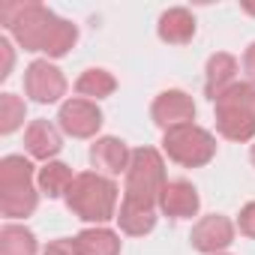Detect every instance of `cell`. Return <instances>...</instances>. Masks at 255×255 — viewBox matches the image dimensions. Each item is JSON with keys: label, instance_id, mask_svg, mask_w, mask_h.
<instances>
[{"label": "cell", "instance_id": "cell-27", "mask_svg": "<svg viewBox=\"0 0 255 255\" xmlns=\"http://www.w3.org/2000/svg\"><path fill=\"white\" fill-rule=\"evenodd\" d=\"M219 255H225V252H219Z\"/></svg>", "mask_w": 255, "mask_h": 255}, {"label": "cell", "instance_id": "cell-2", "mask_svg": "<svg viewBox=\"0 0 255 255\" xmlns=\"http://www.w3.org/2000/svg\"><path fill=\"white\" fill-rule=\"evenodd\" d=\"M0 24L12 33V39L24 51L48 54L54 60L66 57L78 42V27L72 21L33 0H6L0 6Z\"/></svg>", "mask_w": 255, "mask_h": 255}, {"label": "cell", "instance_id": "cell-3", "mask_svg": "<svg viewBox=\"0 0 255 255\" xmlns=\"http://www.w3.org/2000/svg\"><path fill=\"white\" fill-rule=\"evenodd\" d=\"M117 183L99 171H81L75 174L69 192H66V207L72 210V216H78L81 222H93L102 225L108 219H117Z\"/></svg>", "mask_w": 255, "mask_h": 255}, {"label": "cell", "instance_id": "cell-9", "mask_svg": "<svg viewBox=\"0 0 255 255\" xmlns=\"http://www.w3.org/2000/svg\"><path fill=\"white\" fill-rule=\"evenodd\" d=\"M189 243H192V249H198L204 255H219L222 249H228L234 243V222L228 216H222V213L201 216L192 225Z\"/></svg>", "mask_w": 255, "mask_h": 255}, {"label": "cell", "instance_id": "cell-4", "mask_svg": "<svg viewBox=\"0 0 255 255\" xmlns=\"http://www.w3.org/2000/svg\"><path fill=\"white\" fill-rule=\"evenodd\" d=\"M39 204L33 162L12 153L0 159V213L6 219H27Z\"/></svg>", "mask_w": 255, "mask_h": 255}, {"label": "cell", "instance_id": "cell-14", "mask_svg": "<svg viewBox=\"0 0 255 255\" xmlns=\"http://www.w3.org/2000/svg\"><path fill=\"white\" fill-rule=\"evenodd\" d=\"M237 57L228 54V51H216L207 57V66H204V96L213 102L219 93H225L231 84H237Z\"/></svg>", "mask_w": 255, "mask_h": 255}, {"label": "cell", "instance_id": "cell-7", "mask_svg": "<svg viewBox=\"0 0 255 255\" xmlns=\"http://www.w3.org/2000/svg\"><path fill=\"white\" fill-rule=\"evenodd\" d=\"M102 120L105 117H102L99 105L90 99H81V96L66 99L57 111V126L69 138H93L102 129Z\"/></svg>", "mask_w": 255, "mask_h": 255}, {"label": "cell", "instance_id": "cell-8", "mask_svg": "<svg viewBox=\"0 0 255 255\" xmlns=\"http://www.w3.org/2000/svg\"><path fill=\"white\" fill-rule=\"evenodd\" d=\"M24 93L39 105L60 102V96H66V75L51 60H33L24 69Z\"/></svg>", "mask_w": 255, "mask_h": 255}, {"label": "cell", "instance_id": "cell-19", "mask_svg": "<svg viewBox=\"0 0 255 255\" xmlns=\"http://www.w3.org/2000/svg\"><path fill=\"white\" fill-rule=\"evenodd\" d=\"M36 252H39V243L27 225L6 222L0 228V255H36Z\"/></svg>", "mask_w": 255, "mask_h": 255}, {"label": "cell", "instance_id": "cell-6", "mask_svg": "<svg viewBox=\"0 0 255 255\" xmlns=\"http://www.w3.org/2000/svg\"><path fill=\"white\" fill-rule=\"evenodd\" d=\"M162 150L183 168H201L216 156V138L198 123H183L162 132Z\"/></svg>", "mask_w": 255, "mask_h": 255}, {"label": "cell", "instance_id": "cell-13", "mask_svg": "<svg viewBox=\"0 0 255 255\" xmlns=\"http://www.w3.org/2000/svg\"><path fill=\"white\" fill-rule=\"evenodd\" d=\"M24 150H27L33 159L51 162V159L63 150L60 126H54L51 120H33L27 129H24Z\"/></svg>", "mask_w": 255, "mask_h": 255}, {"label": "cell", "instance_id": "cell-25", "mask_svg": "<svg viewBox=\"0 0 255 255\" xmlns=\"http://www.w3.org/2000/svg\"><path fill=\"white\" fill-rule=\"evenodd\" d=\"M243 12H249V15H255V3H243Z\"/></svg>", "mask_w": 255, "mask_h": 255}, {"label": "cell", "instance_id": "cell-15", "mask_svg": "<svg viewBox=\"0 0 255 255\" xmlns=\"http://www.w3.org/2000/svg\"><path fill=\"white\" fill-rule=\"evenodd\" d=\"M156 33H159V39L168 42V45H186V42H192V36H195V18H192V12L183 9V6L165 9V12L159 15Z\"/></svg>", "mask_w": 255, "mask_h": 255}, {"label": "cell", "instance_id": "cell-21", "mask_svg": "<svg viewBox=\"0 0 255 255\" xmlns=\"http://www.w3.org/2000/svg\"><path fill=\"white\" fill-rule=\"evenodd\" d=\"M237 231L249 240H255V201L243 204L240 207V216H237Z\"/></svg>", "mask_w": 255, "mask_h": 255}, {"label": "cell", "instance_id": "cell-22", "mask_svg": "<svg viewBox=\"0 0 255 255\" xmlns=\"http://www.w3.org/2000/svg\"><path fill=\"white\" fill-rule=\"evenodd\" d=\"M0 57H3V66H0V78H9L12 63H15V51H12L9 39H0Z\"/></svg>", "mask_w": 255, "mask_h": 255}, {"label": "cell", "instance_id": "cell-16", "mask_svg": "<svg viewBox=\"0 0 255 255\" xmlns=\"http://www.w3.org/2000/svg\"><path fill=\"white\" fill-rule=\"evenodd\" d=\"M75 255H120V234L105 228V225H93L84 228L72 237Z\"/></svg>", "mask_w": 255, "mask_h": 255}, {"label": "cell", "instance_id": "cell-26", "mask_svg": "<svg viewBox=\"0 0 255 255\" xmlns=\"http://www.w3.org/2000/svg\"><path fill=\"white\" fill-rule=\"evenodd\" d=\"M249 159H252V165H255V144H252V150H249Z\"/></svg>", "mask_w": 255, "mask_h": 255}, {"label": "cell", "instance_id": "cell-1", "mask_svg": "<svg viewBox=\"0 0 255 255\" xmlns=\"http://www.w3.org/2000/svg\"><path fill=\"white\" fill-rule=\"evenodd\" d=\"M165 162L156 147H135L126 168V189L117 210V225L129 237H144L156 228L159 192L165 186Z\"/></svg>", "mask_w": 255, "mask_h": 255}, {"label": "cell", "instance_id": "cell-12", "mask_svg": "<svg viewBox=\"0 0 255 255\" xmlns=\"http://www.w3.org/2000/svg\"><path fill=\"white\" fill-rule=\"evenodd\" d=\"M201 207V195L189 180H168L159 192V210L171 219H192Z\"/></svg>", "mask_w": 255, "mask_h": 255}, {"label": "cell", "instance_id": "cell-11", "mask_svg": "<svg viewBox=\"0 0 255 255\" xmlns=\"http://www.w3.org/2000/svg\"><path fill=\"white\" fill-rule=\"evenodd\" d=\"M129 159H132V150L126 147V141H120L114 135H102V138H96L90 144V165L105 177L126 174Z\"/></svg>", "mask_w": 255, "mask_h": 255}, {"label": "cell", "instance_id": "cell-20", "mask_svg": "<svg viewBox=\"0 0 255 255\" xmlns=\"http://www.w3.org/2000/svg\"><path fill=\"white\" fill-rule=\"evenodd\" d=\"M24 117H27V105H24L21 96H15V93L0 96V132L3 135H12L24 123Z\"/></svg>", "mask_w": 255, "mask_h": 255}, {"label": "cell", "instance_id": "cell-10", "mask_svg": "<svg viewBox=\"0 0 255 255\" xmlns=\"http://www.w3.org/2000/svg\"><path fill=\"white\" fill-rule=\"evenodd\" d=\"M150 117L162 132H168L174 126L195 120V102L186 90H162L150 105Z\"/></svg>", "mask_w": 255, "mask_h": 255}, {"label": "cell", "instance_id": "cell-5", "mask_svg": "<svg viewBox=\"0 0 255 255\" xmlns=\"http://www.w3.org/2000/svg\"><path fill=\"white\" fill-rule=\"evenodd\" d=\"M216 132L225 141L246 144L255 138V84L237 81L213 99Z\"/></svg>", "mask_w": 255, "mask_h": 255}, {"label": "cell", "instance_id": "cell-23", "mask_svg": "<svg viewBox=\"0 0 255 255\" xmlns=\"http://www.w3.org/2000/svg\"><path fill=\"white\" fill-rule=\"evenodd\" d=\"M45 255H75V246H72V237H57L45 246Z\"/></svg>", "mask_w": 255, "mask_h": 255}, {"label": "cell", "instance_id": "cell-17", "mask_svg": "<svg viewBox=\"0 0 255 255\" xmlns=\"http://www.w3.org/2000/svg\"><path fill=\"white\" fill-rule=\"evenodd\" d=\"M72 180H75L72 168H69L66 162H57V159L45 162V165L36 171V186H39V192L48 195V198H66Z\"/></svg>", "mask_w": 255, "mask_h": 255}, {"label": "cell", "instance_id": "cell-24", "mask_svg": "<svg viewBox=\"0 0 255 255\" xmlns=\"http://www.w3.org/2000/svg\"><path fill=\"white\" fill-rule=\"evenodd\" d=\"M240 66H243V72H246V81H249V84H255V42H249V45H246Z\"/></svg>", "mask_w": 255, "mask_h": 255}, {"label": "cell", "instance_id": "cell-18", "mask_svg": "<svg viewBox=\"0 0 255 255\" xmlns=\"http://www.w3.org/2000/svg\"><path fill=\"white\" fill-rule=\"evenodd\" d=\"M114 90H117V78H114L108 69H99V66L84 69V72L78 75V81H75V93H78L81 99H90V102H99V99L111 96Z\"/></svg>", "mask_w": 255, "mask_h": 255}]
</instances>
